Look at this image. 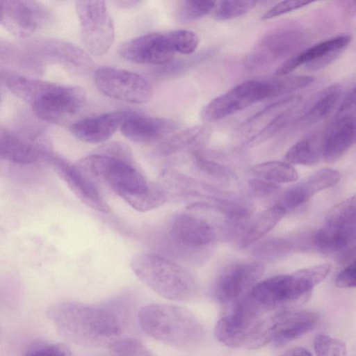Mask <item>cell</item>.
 I'll return each instance as SVG.
<instances>
[{
	"label": "cell",
	"mask_w": 356,
	"mask_h": 356,
	"mask_svg": "<svg viewBox=\"0 0 356 356\" xmlns=\"http://www.w3.org/2000/svg\"><path fill=\"white\" fill-rule=\"evenodd\" d=\"M75 165L95 181H102L138 211H149L159 204L156 184L147 180L137 168L130 149L124 143L105 144Z\"/></svg>",
	"instance_id": "cell-1"
},
{
	"label": "cell",
	"mask_w": 356,
	"mask_h": 356,
	"mask_svg": "<svg viewBox=\"0 0 356 356\" xmlns=\"http://www.w3.org/2000/svg\"><path fill=\"white\" fill-rule=\"evenodd\" d=\"M47 316L63 338L77 345L109 348L124 337L120 314L106 306L62 301L51 305Z\"/></svg>",
	"instance_id": "cell-2"
},
{
	"label": "cell",
	"mask_w": 356,
	"mask_h": 356,
	"mask_svg": "<svg viewBox=\"0 0 356 356\" xmlns=\"http://www.w3.org/2000/svg\"><path fill=\"white\" fill-rule=\"evenodd\" d=\"M1 78L6 86L24 102L40 120L54 124L64 122L85 104L86 92L76 86L64 85L13 74Z\"/></svg>",
	"instance_id": "cell-3"
},
{
	"label": "cell",
	"mask_w": 356,
	"mask_h": 356,
	"mask_svg": "<svg viewBox=\"0 0 356 356\" xmlns=\"http://www.w3.org/2000/svg\"><path fill=\"white\" fill-rule=\"evenodd\" d=\"M137 320L150 337L179 349H190L203 339L204 327L197 317L183 307L156 303L140 309Z\"/></svg>",
	"instance_id": "cell-4"
},
{
	"label": "cell",
	"mask_w": 356,
	"mask_h": 356,
	"mask_svg": "<svg viewBox=\"0 0 356 356\" xmlns=\"http://www.w3.org/2000/svg\"><path fill=\"white\" fill-rule=\"evenodd\" d=\"M131 268L147 287L163 298L186 301L196 294L193 275L184 266L152 253H139L131 261Z\"/></svg>",
	"instance_id": "cell-5"
},
{
	"label": "cell",
	"mask_w": 356,
	"mask_h": 356,
	"mask_svg": "<svg viewBox=\"0 0 356 356\" xmlns=\"http://www.w3.org/2000/svg\"><path fill=\"white\" fill-rule=\"evenodd\" d=\"M331 270L330 264H321L286 275L266 278L256 283L248 295L266 312L268 310L305 300L312 290Z\"/></svg>",
	"instance_id": "cell-6"
},
{
	"label": "cell",
	"mask_w": 356,
	"mask_h": 356,
	"mask_svg": "<svg viewBox=\"0 0 356 356\" xmlns=\"http://www.w3.org/2000/svg\"><path fill=\"white\" fill-rule=\"evenodd\" d=\"M318 316L309 310H290L263 317L246 344L247 349H257L269 343L282 346L311 331L317 324Z\"/></svg>",
	"instance_id": "cell-7"
},
{
	"label": "cell",
	"mask_w": 356,
	"mask_h": 356,
	"mask_svg": "<svg viewBox=\"0 0 356 356\" xmlns=\"http://www.w3.org/2000/svg\"><path fill=\"white\" fill-rule=\"evenodd\" d=\"M75 8L85 49L95 56L104 55L115 38L113 22L105 1H77Z\"/></svg>",
	"instance_id": "cell-8"
},
{
	"label": "cell",
	"mask_w": 356,
	"mask_h": 356,
	"mask_svg": "<svg viewBox=\"0 0 356 356\" xmlns=\"http://www.w3.org/2000/svg\"><path fill=\"white\" fill-rule=\"evenodd\" d=\"M94 81L105 96L134 104L148 102L153 95L150 83L138 73L102 66L94 72Z\"/></svg>",
	"instance_id": "cell-9"
},
{
	"label": "cell",
	"mask_w": 356,
	"mask_h": 356,
	"mask_svg": "<svg viewBox=\"0 0 356 356\" xmlns=\"http://www.w3.org/2000/svg\"><path fill=\"white\" fill-rule=\"evenodd\" d=\"M266 312L248 294L236 301L231 311L216 323V339L230 348H245L254 328Z\"/></svg>",
	"instance_id": "cell-10"
},
{
	"label": "cell",
	"mask_w": 356,
	"mask_h": 356,
	"mask_svg": "<svg viewBox=\"0 0 356 356\" xmlns=\"http://www.w3.org/2000/svg\"><path fill=\"white\" fill-rule=\"evenodd\" d=\"M270 97L268 79L246 81L212 99L202 109L200 116L204 121L215 122Z\"/></svg>",
	"instance_id": "cell-11"
},
{
	"label": "cell",
	"mask_w": 356,
	"mask_h": 356,
	"mask_svg": "<svg viewBox=\"0 0 356 356\" xmlns=\"http://www.w3.org/2000/svg\"><path fill=\"white\" fill-rule=\"evenodd\" d=\"M355 90L347 95L321 139L322 158L333 163L342 157L355 141Z\"/></svg>",
	"instance_id": "cell-12"
},
{
	"label": "cell",
	"mask_w": 356,
	"mask_h": 356,
	"mask_svg": "<svg viewBox=\"0 0 356 356\" xmlns=\"http://www.w3.org/2000/svg\"><path fill=\"white\" fill-rule=\"evenodd\" d=\"M307 34L301 31L289 30L269 34L263 38L244 59L250 70H259L284 58H289L305 46Z\"/></svg>",
	"instance_id": "cell-13"
},
{
	"label": "cell",
	"mask_w": 356,
	"mask_h": 356,
	"mask_svg": "<svg viewBox=\"0 0 356 356\" xmlns=\"http://www.w3.org/2000/svg\"><path fill=\"white\" fill-rule=\"evenodd\" d=\"M355 236V209L343 202L327 213L325 225L314 236L316 245L323 251H344L351 246Z\"/></svg>",
	"instance_id": "cell-14"
},
{
	"label": "cell",
	"mask_w": 356,
	"mask_h": 356,
	"mask_svg": "<svg viewBox=\"0 0 356 356\" xmlns=\"http://www.w3.org/2000/svg\"><path fill=\"white\" fill-rule=\"evenodd\" d=\"M169 234L174 242L187 247L204 246L216 238L214 226L203 216L196 203L188 204L174 216Z\"/></svg>",
	"instance_id": "cell-15"
},
{
	"label": "cell",
	"mask_w": 356,
	"mask_h": 356,
	"mask_svg": "<svg viewBox=\"0 0 356 356\" xmlns=\"http://www.w3.org/2000/svg\"><path fill=\"white\" fill-rule=\"evenodd\" d=\"M118 54L135 63L163 65L173 59L175 51L166 33H149L121 44Z\"/></svg>",
	"instance_id": "cell-16"
},
{
	"label": "cell",
	"mask_w": 356,
	"mask_h": 356,
	"mask_svg": "<svg viewBox=\"0 0 356 356\" xmlns=\"http://www.w3.org/2000/svg\"><path fill=\"white\" fill-rule=\"evenodd\" d=\"M351 40L352 36L346 34L320 42L286 59L279 66L275 74L277 76L288 75L304 64L309 71L323 68L336 60Z\"/></svg>",
	"instance_id": "cell-17"
},
{
	"label": "cell",
	"mask_w": 356,
	"mask_h": 356,
	"mask_svg": "<svg viewBox=\"0 0 356 356\" xmlns=\"http://www.w3.org/2000/svg\"><path fill=\"white\" fill-rule=\"evenodd\" d=\"M44 158L51 163L76 196L89 207L102 213H108L109 206L102 195L97 182L82 172L75 164L47 152Z\"/></svg>",
	"instance_id": "cell-18"
},
{
	"label": "cell",
	"mask_w": 356,
	"mask_h": 356,
	"mask_svg": "<svg viewBox=\"0 0 356 356\" xmlns=\"http://www.w3.org/2000/svg\"><path fill=\"white\" fill-rule=\"evenodd\" d=\"M43 6L29 1H0V24L13 34L26 37L48 19Z\"/></svg>",
	"instance_id": "cell-19"
},
{
	"label": "cell",
	"mask_w": 356,
	"mask_h": 356,
	"mask_svg": "<svg viewBox=\"0 0 356 356\" xmlns=\"http://www.w3.org/2000/svg\"><path fill=\"white\" fill-rule=\"evenodd\" d=\"M264 267L259 263H241L223 270L213 286V296L218 301H236L260 278Z\"/></svg>",
	"instance_id": "cell-20"
},
{
	"label": "cell",
	"mask_w": 356,
	"mask_h": 356,
	"mask_svg": "<svg viewBox=\"0 0 356 356\" xmlns=\"http://www.w3.org/2000/svg\"><path fill=\"white\" fill-rule=\"evenodd\" d=\"M339 179V171L321 169L286 190L275 204L286 213L307 202L318 192L334 186Z\"/></svg>",
	"instance_id": "cell-21"
},
{
	"label": "cell",
	"mask_w": 356,
	"mask_h": 356,
	"mask_svg": "<svg viewBox=\"0 0 356 356\" xmlns=\"http://www.w3.org/2000/svg\"><path fill=\"white\" fill-rule=\"evenodd\" d=\"M131 111H117L80 119L70 126L72 134L79 140L91 144L106 142L120 129Z\"/></svg>",
	"instance_id": "cell-22"
},
{
	"label": "cell",
	"mask_w": 356,
	"mask_h": 356,
	"mask_svg": "<svg viewBox=\"0 0 356 356\" xmlns=\"http://www.w3.org/2000/svg\"><path fill=\"white\" fill-rule=\"evenodd\" d=\"M177 127L173 121L131 111L122 122L120 129L122 135L132 142H154L172 132Z\"/></svg>",
	"instance_id": "cell-23"
},
{
	"label": "cell",
	"mask_w": 356,
	"mask_h": 356,
	"mask_svg": "<svg viewBox=\"0 0 356 356\" xmlns=\"http://www.w3.org/2000/svg\"><path fill=\"white\" fill-rule=\"evenodd\" d=\"M47 151L33 142L0 125V158L18 164H32Z\"/></svg>",
	"instance_id": "cell-24"
},
{
	"label": "cell",
	"mask_w": 356,
	"mask_h": 356,
	"mask_svg": "<svg viewBox=\"0 0 356 356\" xmlns=\"http://www.w3.org/2000/svg\"><path fill=\"white\" fill-rule=\"evenodd\" d=\"M341 86L332 84L316 94L303 106L299 122L305 124L316 122L325 118L337 105L341 94Z\"/></svg>",
	"instance_id": "cell-25"
},
{
	"label": "cell",
	"mask_w": 356,
	"mask_h": 356,
	"mask_svg": "<svg viewBox=\"0 0 356 356\" xmlns=\"http://www.w3.org/2000/svg\"><path fill=\"white\" fill-rule=\"evenodd\" d=\"M210 134L208 126H193L163 140L157 146L156 151L162 156H168L188 147H199L208 140Z\"/></svg>",
	"instance_id": "cell-26"
},
{
	"label": "cell",
	"mask_w": 356,
	"mask_h": 356,
	"mask_svg": "<svg viewBox=\"0 0 356 356\" xmlns=\"http://www.w3.org/2000/svg\"><path fill=\"white\" fill-rule=\"evenodd\" d=\"M286 213L276 205L263 211L243 234L240 246L245 248L266 235L284 216Z\"/></svg>",
	"instance_id": "cell-27"
},
{
	"label": "cell",
	"mask_w": 356,
	"mask_h": 356,
	"mask_svg": "<svg viewBox=\"0 0 356 356\" xmlns=\"http://www.w3.org/2000/svg\"><path fill=\"white\" fill-rule=\"evenodd\" d=\"M322 157L321 141L315 134L309 135L293 145L284 155L289 164L311 165Z\"/></svg>",
	"instance_id": "cell-28"
},
{
	"label": "cell",
	"mask_w": 356,
	"mask_h": 356,
	"mask_svg": "<svg viewBox=\"0 0 356 356\" xmlns=\"http://www.w3.org/2000/svg\"><path fill=\"white\" fill-rule=\"evenodd\" d=\"M252 172L259 177L275 184L296 181L298 174L289 163L282 161H267L254 165Z\"/></svg>",
	"instance_id": "cell-29"
},
{
	"label": "cell",
	"mask_w": 356,
	"mask_h": 356,
	"mask_svg": "<svg viewBox=\"0 0 356 356\" xmlns=\"http://www.w3.org/2000/svg\"><path fill=\"white\" fill-rule=\"evenodd\" d=\"M216 4L215 1H179L176 17L180 23H189L213 12Z\"/></svg>",
	"instance_id": "cell-30"
},
{
	"label": "cell",
	"mask_w": 356,
	"mask_h": 356,
	"mask_svg": "<svg viewBox=\"0 0 356 356\" xmlns=\"http://www.w3.org/2000/svg\"><path fill=\"white\" fill-rule=\"evenodd\" d=\"M295 108L292 107L289 108L271 119L269 122L263 125L258 131L254 133L246 141L245 144L255 145L259 143L283 129L290 119L293 117V112Z\"/></svg>",
	"instance_id": "cell-31"
},
{
	"label": "cell",
	"mask_w": 356,
	"mask_h": 356,
	"mask_svg": "<svg viewBox=\"0 0 356 356\" xmlns=\"http://www.w3.org/2000/svg\"><path fill=\"white\" fill-rule=\"evenodd\" d=\"M257 2L254 1H216L213 10V18L225 21L242 16L251 10Z\"/></svg>",
	"instance_id": "cell-32"
},
{
	"label": "cell",
	"mask_w": 356,
	"mask_h": 356,
	"mask_svg": "<svg viewBox=\"0 0 356 356\" xmlns=\"http://www.w3.org/2000/svg\"><path fill=\"white\" fill-rule=\"evenodd\" d=\"M175 52L190 54L197 49L200 39L193 31L177 30L166 33Z\"/></svg>",
	"instance_id": "cell-33"
},
{
	"label": "cell",
	"mask_w": 356,
	"mask_h": 356,
	"mask_svg": "<svg viewBox=\"0 0 356 356\" xmlns=\"http://www.w3.org/2000/svg\"><path fill=\"white\" fill-rule=\"evenodd\" d=\"M21 356H73L70 348L60 343L40 341L32 343Z\"/></svg>",
	"instance_id": "cell-34"
},
{
	"label": "cell",
	"mask_w": 356,
	"mask_h": 356,
	"mask_svg": "<svg viewBox=\"0 0 356 356\" xmlns=\"http://www.w3.org/2000/svg\"><path fill=\"white\" fill-rule=\"evenodd\" d=\"M314 348L316 356H346L344 343L326 334L316 337Z\"/></svg>",
	"instance_id": "cell-35"
},
{
	"label": "cell",
	"mask_w": 356,
	"mask_h": 356,
	"mask_svg": "<svg viewBox=\"0 0 356 356\" xmlns=\"http://www.w3.org/2000/svg\"><path fill=\"white\" fill-rule=\"evenodd\" d=\"M107 356H149V352L137 339L123 337L109 348Z\"/></svg>",
	"instance_id": "cell-36"
},
{
	"label": "cell",
	"mask_w": 356,
	"mask_h": 356,
	"mask_svg": "<svg viewBox=\"0 0 356 356\" xmlns=\"http://www.w3.org/2000/svg\"><path fill=\"white\" fill-rule=\"evenodd\" d=\"M312 1H283L277 3L268 9L261 17V19H269L289 12L300 9L310 3Z\"/></svg>",
	"instance_id": "cell-37"
},
{
	"label": "cell",
	"mask_w": 356,
	"mask_h": 356,
	"mask_svg": "<svg viewBox=\"0 0 356 356\" xmlns=\"http://www.w3.org/2000/svg\"><path fill=\"white\" fill-rule=\"evenodd\" d=\"M356 282L355 261L348 264L339 272L335 280V284L340 288H353Z\"/></svg>",
	"instance_id": "cell-38"
},
{
	"label": "cell",
	"mask_w": 356,
	"mask_h": 356,
	"mask_svg": "<svg viewBox=\"0 0 356 356\" xmlns=\"http://www.w3.org/2000/svg\"><path fill=\"white\" fill-rule=\"evenodd\" d=\"M250 186L255 193L259 194H267L278 188L277 184L261 179L250 180Z\"/></svg>",
	"instance_id": "cell-39"
},
{
	"label": "cell",
	"mask_w": 356,
	"mask_h": 356,
	"mask_svg": "<svg viewBox=\"0 0 356 356\" xmlns=\"http://www.w3.org/2000/svg\"><path fill=\"white\" fill-rule=\"evenodd\" d=\"M280 356H312V353L302 347H294L283 353Z\"/></svg>",
	"instance_id": "cell-40"
},
{
	"label": "cell",
	"mask_w": 356,
	"mask_h": 356,
	"mask_svg": "<svg viewBox=\"0 0 356 356\" xmlns=\"http://www.w3.org/2000/svg\"><path fill=\"white\" fill-rule=\"evenodd\" d=\"M113 4L120 8H131L137 6L140 1H114Z\"/></svg>",
	"instance_id": "cell-41"
},
{
	"label": "cell",
	"mask_w": 356,
	"mask_h": 356,
	"mask_svg": "<svg viewBox=\"0 0 356 356\" xmlns=\"http://www.w3.org/2000/svg\"><path fill=\"white\" fill-rule=\"evenodd\" d=\"M1 101H2V98H1V92H0V107L1 105Z\"/></svg>",
	"instance_id": "cell-42"
}]
</instances>
